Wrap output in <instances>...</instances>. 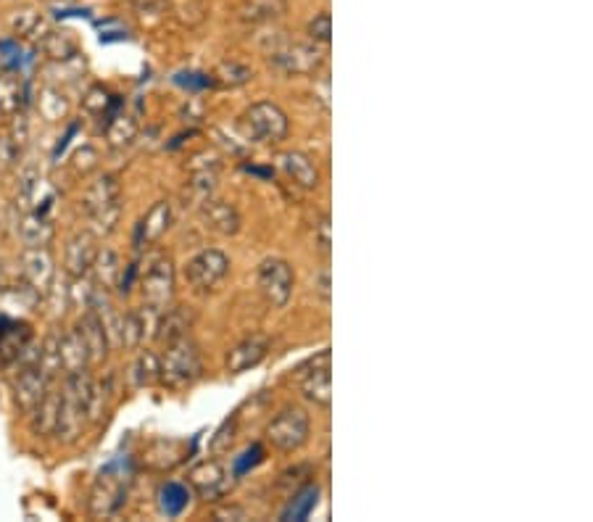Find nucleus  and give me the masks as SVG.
Masks as SVG:
<instances>
[{
  "label": "nucleus",
  "mask_w": 593,
  "mask_h": 522,
  "mask_svg": "<svg viewBox=\"0 0 593 522\" xmlns=\"http://www.w3.org/2000/svg\"><path fill=\"white\" fill-rule=\"evenodd\" d=\"M190 504V491L188 486H182V483H174L169 480L167 486L159 491V507L161 512L167 517H180Z\"/></svg>",
  "instance_id": "obj_33"
},
{
  "label": "nucleus",
  "mask_w": 593,
  "mask_h": 522,
  "mask_svg": "<svg viewBox=\"0 0 593 522\" xmlns=\"http://www.w3.org/2000/svg\"><path fill=\"white\" fill-rule=\"evenodd\" d=\"M269 354V338L267 335H251V338H243L238 346H232L227 351L225 367L230 375H240V372H248L259 367Z\"/></svg>",
  "instance_id": "obj_16"
},
{
  "label": "nucleus",
  "mask_w": 593,
  "mask_h": 522,
  "mask_svg": "<svg viewBox=\"0 0 593 522\" xmlns=\"http://www.w3.org/2000/svg\"><path fill=\"white\" fill-rule=\"evenodd\" d=\"M43 293L35 290L29 283H16V285H3L0 288V306L8 312H35L40 306Z\"/></svg>",
  "instance_id": "obj_27"
},
{
  "label": "nucleus",
  "mask_w": 593,
  "mask_h": 522,
  "mask_svg": "<svg viewBox=\"0 0 593 522\" xmlns=\"http://www.w3.org/2000/svg\"><path fill=\"white\" fill-rule=\"evenodd\" d=\"M285 11H288L285 0H246V3H243V8H240L243 19H248V22H256V24L277 22V19H280Z\"/></svg>",
  "instance_id": "obj_31"
},
{
  "label": "nucleus",
  "mask_w": 593,
  "mask_h": 522,
  "mask_svg": "<svg viewBox=\"0 0 593 522\" xmlns=\"http://www.w3.org/2000/svg\"><path fill=\"white\" fill-rule=\"evenodd\" d=\"M277 161H280V169L288 174L290 180L296 182L298 188L314 190L319 185V167L314 164L311 156H306V153L285 151L280 153V159Z\"/></svg>",
  "instance_id": "obj_22"
},
{
  "label": "nucleus",
  "mask_w": 593,
  "mask_h": 522,
  "mask_svg": "<svg viewBox=\"0 0 593 522\" xmlns=\"http://www.w3.org/2000/svg\"><path fill=\"white\" fill-rule=\"evenodd\" d=\"M145 341L143 314L140 309H130L122 314V327H119V346L122 348H138Z\"/></svg>",
  "instance_id": "obj_36"
},
{
  "label": "nucleus",
  "mask_w": 593,
  "mask_h": 522,
  "mask_svg": "<svg viewBox=\"0 0 593 522\" xmlns=\"http://www.w3.org/2000/svg\"><path fill=\"white\" fill-rule=\"evenodd\" d=\"M43 53L51 61H64V58L74 56V53H80V45L72 37V32H66V29H51V32H45L43 43H40Z\"/></svg>",
  "instance_id": "obj_30"
},
{
  "label": "nucleus",
  "mask_w": 593,
  "mask_h": 522,
  "mask_svg": "<svg viewBox=\"0 0 593 522\" xmlns=\"http://www.w3.org/2000/svg\"><path fill=\"white\" fill-rule=\"evenodd\" d=\"M214 190H217V172L214 169H201L190 177L188 182V196L201 206L206 198L214 196Z\"/></svg>",
  "instance_id": "obj_39"
},
{
  "label": "nucleus",
  "mask_w": 593,
  "mask_h": 522,
  "mask_svg": "<svg viewBox=\"0 0 593 522\" xmlns=\"http://www.w3.org/2000/svg\"><path fill=\"white\" fill-rule=\"evenodd\" d=\"M203 375V356L201 348L193 338H180V341L169 343L164 356H161V375L159 383H164L172 391H182L196 383Z\"/></svg>",
  "instance_id": "obj_3"
},
{
  "label": "nucleus",
  "mask_w": 593,
  "mask_h": 522,
  "mask_svg": "<svg viewBox=\"0 0 593 522\" xmlns=\"http://www.w3.org/2000/svg\"><path fill=\"white\" fill-rule=\"evenodd\" d=\"M93 372L90 367L80 372H66L61 383V404H58L56 438L64 443L80 441V435L90 425L87 420V406H90V391H93Z\"/></svg>",
  "instance_id": "obj_1"
},
{
  "label": "nucleus",
  "mask_w": 593,
  "mask_h": 522,
  "mask_svg": "<svg viewBox=\"0 0 593 522\" xmlns=\"http://www.w3.org/2000/svg\"><path fill=\"white\" fill-rule=\"evenodd\" d=\"M201 219L203 225L209 227L211 232L217 235H225V238H232L238 235L240 227H243V219H240V211L232 206L230 201H219V198H206L201 203Z\"/></svg>",
  "instance_id": "obj_17"
},
{
  "label": "nucleus",
  "mask_w": 593,
  "mask_h": 522,
  "mask_svg": "<svg viewBox=\"0 0 593 522\" xmlns=\"http://www.w3.org/2000/svg\"><path fill=\"white\" fill-rule=\"evenodd\" d=\"M190 327H193V314L185 312L182 306L164 309L159 314L156 330H153V341L161 343V346H169V343L180 341V338H188Z\"/></svg>",
  "instance_id": "obj_20"
},
{
  "label": "nucleus",
  "mask_w": 593,
  "mask_h": 522,
  "mask_svg": "<svg viewBox=\"0 0 593 522\" xmlns=\"http://www.w3.org/2000/svg\"><path fill=\"white\" fill-rule=\"evenodd\" d=\"M172 203L169 201H156L148 209L143 219L138 222V230H135V246H153L159 243L164 235L172 227Z\"/></svg>",
  "instance_id": "obj_18"
},
{
  "label": "nucleus",
  "mask_w": 593,
  "mask_h": 522,
  "mask_svg": "<svg viewBox=\"0 0 593 522\" xmlns=\"http://www.w3.org/2000/svg\"><path fill=\"white\" fill-rule=\"evenodd\" d=\"M269 64L277 66L285 74H314L319 66L325 64V53L322 45L304 43V40H288V37H277L272 48H269Z\"/></svg>",
  "instance_id": "obj_5"
},
{
  "label": "nucleus",
  "mask_w": 593,
  "mask_h": 522,
  "mask_svg": "<svg viewBox=\"0 0 593 522\" xmlns=\"http://www.w3.org/2000/svg\"><path fill=\"white\" fill-rule=\"evenodd\" d=\"M19 267H22L24 283L40 290L43 296L56 280V261H53L48 248H24L22 256H19Z\"/></svg>",
  "instance_id": "obj_13"
},
{
  "label": "nucleus",
  "mask_w": 593,
  "mask_h": 522,
  "mask_svg": "<svg viewBox=\"0 0 593 522\" xmlns=\"http://www.w3.org/2000/svg\"><path fill=\"white\" fill-rule=\"evenodd\" d=\"M232 441H235V420H227L222 428H219L217 438L211 441V451L214 454H225V451H230Z\"/></svg>",
  "instance_id": "obj_45"
},
{
  "label": "nucleus",
  "mask_w": 593,
  "mask_h": 522,
  "mask_svg": "<svg viewBox=\"0 0 593 522\" xmlns=\"http://www.w3.org/2000/svg\"><path fill=\"white\" fill-rule=\"evenodd\" d=\"M240 124H243V132H246L248 140H256V143L264 145L283 143L290 132L288 114L272 101L254 103V106L243 114V122Z\"/></svg>",
  "instance_id": "obj_6"
},
{
  "label": "nucleus",
  "mask_w": 593,
  "mask_h": 522,
  "mask_svg": "<svg viewBox=\"0 0 593 522\" xmlns=\"http://www.w3.org/2000/svg\"><path fill=\"white\" fill-rule=\"evenodd\" d=\"M82 211L90 219V232L111 235L122 219V185L116 174H103L85 190Z\"/></svg>",
  "instance_id": "obj_2"
},
{
  "label": "nucleus",
  "mask_w": 593,
  "mask_h": 522,
  "mask_svg": "<svg viewBox=\"0 0 593 522\" xmlns=\"http://www.w3.org/2000/svg\"><path fill=\"white\" fill-rule=\"evenodd\" d=\"M311 290L317 293L322 301H330V267H322L311 280Z\"/></svg>",
  "instance_id": "obj_46"
},
{
  "label": "nucleus",
  "mask_w": 593,
  "mask_h": 522,
  "mask_svg": "<svg viewBox=\"0 0 593 522\" xmlns=\"http://www.w3.org/2000/svg\"><path fill=\"white\" fill-rule=\"evenodd\" d=\"M0 227H3V214H0Z\"/></svg>",
  "instance_id": "obj_50"
},
{
  "label": "nucleus",
  "mask_w": 593,
  "mask_h": 522,
  "mask_svg": "<svg viewBox=\"0 0 593 522\" xmlns=\"http://www.w3.org/2000/svg\"><path fill=\"white\" fill-rule=\"evenodd\" d=\"M214 77L219 80V85L243 87L254 80V72H251L246 64H240V61H222V64L217 66Z\"/></svg>",
  "instance_id": "obj_38"
},
{
  "label": "nucleus",
  "mask_w": 593,
  "mask_h": 522,
  "mask_svg": "<svg viewBox=\"0 0 593 522\" xmlns=\"http://www.w3.org/2000/svg\"><path fill=\"white\" fill-rule=\"evenodd\" d=\"M58 404H61V391L58 388H48L45 396L37 401V406L29 412V425H32V433L35 435H48L56 433V422H58Z\"/></svg>",
  "instance_id": "obj_24"
},
{
  "label": "nucleus",
  "mask_w": 593,
  "mask_h": 522,
  "mask_svg": "<svg viewBox=\"0 0 593 522\" xmlns=\"http://www.w3.org/2000/svg\"><path fill=\"white\" fill-rule=\"evenodd\" d=\"M306 32H309L311 43L327 45L330 43V37H333V16L327 14V11H319V14L309 22Z\"/></svg>",
  "instance_id": "obj_40"
},
{
  "label": "nucleus",
  "mask_w": 593,
  "mask_h": 522,
  "mask_svg": "<svg viewBox=\"0 0 593 522\" xmlns=\"http://www.w3.org/2000/svg\"><path fill=\"white\" fill-rule=\"evenodd\" d=\"M140 124L138 119L132 114H114L109 119V127H106V138L114 148H124V145H130L132 140L138 138Z\"/></svg>",
  "instance_id": "obj_32"
},
{
  "label": "nucleus",
  "mask_w": 593,
  "mask_h": 522,
  "mask_svg": "<svg viewBox=\"0 0 593 522\" xmlns=\"http://www.w3.org/2000/svg\"><path fill=\"white\" fill-rule=\"evenodd\" d=\"M72 167L77 174H90L93 169H98V151H95L93 145H82V148H77L72 156Z\"/></svg>",
  "instance_id": "obj_42"
},
{
  "label": "nucleus",
  "mask_w": 593,
  "mask_h": 522,
  "mask_svg": "<svg viewBox=\"0 0 593 522\" xmlns=\"http://www.w3.org/2000/svg\"><path fill=\"white\" fill-rule=\"evenodd\" d=\"M311 420L301 406H285L275 420L267 425V441L283 454L301 451L309 443Z\"/></svg>",
  "instance_id": "obj_8"
},
{
  "label": "nucleus",
  "mask_w": 593,
  "mask_h": 522,
  "mask_svg": "<svg viewBox=\"0 0 593 522\" xmlns=\"http://www.w3.org/2000/svg\"><path fill=\"white\" fill-rule=\"evenodd\" d=\"M11 29L16 37H37V32H45L43 14L37 8H22L11 16Z\"/></svg>",
  "instance_id": "obj_37"
},
{
  "label": "nucleus",
  "mask_w": 593,
  "mask_h": 522,
  "mask_svg": "<svg viewBox=\"0 0 593 522\" xmlns=\"http://www.w3.org/2000/svg\"><path fill=\"white\" fill-rule=\"evenodd\" d=\"M122 256L116 254L114 248L103 246L98 248V254H95V261H93V277H95V285L98 288H116V280H119V275H122Z\"/></svg>",
  "instance_id": "obj_28"
},
{
  "label": "nucleus",
  "mask_w": 593,
  "mask_h": 522,
  "mask_svg": "<svg viewBox=\"0 0 593 522\" xmlns=\"http://www.w3.org/2000/svg\"><path fill=\"white\" fill-rule=\"evenodd\" d=\"M261 462H264V446H261V443H254L251 449H246L238 459H235V464H232V475L240 478V475H246L248 470H254L256 464Z\"/></svg>",
  "instance_id": "obj_41"
},
{
  "label": "nucleus",
  "mask_w": 593,
  "mask_h": 522,
  "mask_svg": "<svg viewBox=\"0 0 593 522\" xmlns=\"http://www.w3.org/2000/svg\"><path fill=\"white\" fill-rule=\"evenodd\" d=\"M53 380L43 372L40 364H27V367H19V375L14 380V393H16V404L22 412H32L37 406V401L43 399L45 391L51 388Z\"/></svg>",
  "instance_id": "obj_15"
},
{
  "label": "nucleus",
  "mask_w": 593,
  "mask_h": 522,
  "mask_svg": "<svg viewBox=\"0 0 593 522\" xmlns=\"http://www.w3.org/2000/svg\"><path fill=\"white\" fill-rule=\"evenodd\" d=\"M298 383L306 399L314 406L330 409L333 404V356L330 351H319L304 367H298Z\"/></svg>",
  "instance_id": "obj_10"
},
{
  "label": "nucleus",
  "mask_w": 593,
  "mask_h": 522,
  "mask_svg": "<svg viewBox=\"0 0 593 522\" xmlns=\"http://www.w3.org/2000/svg\"><path fill=\"white\" fill-rule=\"evenodd\" d=\"M27 85L19 72H0V119H14L24 106Z\"/></svg>",
  "instance_id": "obj_25"
},
{
  "label": "nucleus",
  "mask_w": 593,
  "mask_h": 522,
  "mask_svg": "<svg viewBox=\"0 0 593 522\" xmlns=\"http://www.w3.org/2000/svg\"><path fill=\"white\" fill-rule=\"evenodd\" d=\"M77 327H80L82 338H85L87 351H90V359H93V364L106 362L111 343H109V335H106V330H103L101 317H98L93 309H87V312H82V319L77 322Z\"/></svg>",
  "instance_id": "obj_23"
},
{
  "label": "nucleus",
  "mask_w": 593,
  "mask_h": 522,
  "mask_svg": "<svg viewBox=\"0 0 593 522\" xmlns=\"http://www.w3.org/2000/svg\"><path fill=\"white\" fill-rule=\"evenodd\" d=\"M182 275H185L190 288L198 290V293L217 290L225 283V277L230 275V256L219 248H203L193 259H188Z\"/></svg>",
  "instance_id": "obj_9"
},
{
  "label": "nucleus",
  "mask_w": 593,
  "mask_h": 522,
  "mask_svg": "<svg viewBox=\"0 0 593 522\" xmlns=\"http://www.w3.org/2000/svg\"><path fill=\"white\" fill-rule=\"evenodd\" d=\"M95 254H98V235L95 232H77L66 240L64 269L69 277H85L93 269Z\"/></svg>",
  "instance_id": "obj_14"
},
{
  "label": "nucleus",
  "mask_w": 593,
  "mask_h": 522,
  "mask_svg": "<svg viewBox=\"0 0 593 522\" xmlns=\"http://www.w3.org/2000/svg\"><path fill=\"white\" fill-rule=\"evenodd\" d=\"M256 280H259L261 296L272 309H285L290 304V296H293V288H296V272H293L288 261L269 256V259L261 261Z\"/></svg>",
  "instance_id": "obj_11"
},
{
  "label": "nucleus",
  "mask_w": 593,
  "mask_h": 522,
  "mask_svg": "<svg viewBox=\"0 0 593 522\" xmlns=\"http://www.w3.org/2000/svg\"><path fill=\"white\" fill-rule=\"evenodd\" d=\"M69 109H72V103L66 98L64 87L51 85V82L40 87V93H37V111H40L45 122H64L66 116H69Z\"/></svg>",
  "instance_id": "obj_26"
},
{
  "label": "nucleus",
  "mask_w": 593,
  "mask_h": 522,
  "mask_svg": "<svg viewBox=\"0 0 593 522\" xmlns=\"http://www.w3.org/2000/svg\"><path fill=\"white\" fill-rule=\"evenodd\" d=\"M6 285V277H3V264H0V288Z\"/></svg>",
  "instance_id": "obj_48"
},
{
  "label": "nucleus",
  "mask_w": 593,
  "mask_h": 522,
  "mask_svg": "<svg viewBox=\"0 0 593 522\" xmlns=\"http://www.w3.org/2000/svg\"><path fill=\"white\" fill-rule=\"evenodd\" d=\"M140 3H156V0H140Z\"/></svg>",
  "instance_id": "obj_49"
},
{
  "label": "nucleus",
  "mask_w": 593,
  "mask_h": 522,
  "mask_svg": "<svg viewBox=\"0 0 593 522\" xmlns=\"http://www.w3.org/2000/svg\"><path fill=\"white\" fill-rule=\"evenodd\" d=\"M317 501H319V486L317 483H309V486L301 488V491L290 499V504L283 512V520H306V517L314 512V507H317Z\"/></svg>",
  "instance_id": "obj_34"
},
{
  "label": "nucleus",
  "mask_w": 593,
  "mask_h": 522,
  "mask_svg": "<svg viewBox=\"0 0 593 522\" xmlns=\"http://www.w3.org/2000/svg\"><path fill=\"white\" fill-rule=\"evenodd\" d=\"M214 520H248V512L238 504H232V507H219L214 512Z\"/></svg>",
  "instance_id": "obj_47"
},
{
  "label": "nucleus",
  "mask_w": 593,
  "mask_h": 522,
  "mask_svg": "<svg viewBox=\"0 0 593 522\" xmlns=\"http://www.w3.org/2000/svg\"><path fill=\"white\" fill-rule=\"evenodd\" d=\"M19 238H22L24 248H48L56 238L51 217L35 209L24 211L22 222H19Z\"/></svg>",
  "instance_id": "obj_21"
},
{
  "label": "nucleus",
  "mask_w": 593,
  "mask_h": 522,
  "mask_svg": "<svg viewBox=\"0 0 593 522\" xmlns=\"http://www.w3.org/2000/svg\"><path fill=\"white\" fill-rule=\"evenodd\" d=\"M161 375V356L151 348H145L135 356V362L130 364V385L132 388H151L159 383Z\"/></svg>",
  "instance_id": "obj_29"
},
{
  "label": "nucleus",
  "mask_w": 593,
  "mask_h": 522,
  "mask_svg": "<svg viewBox=\"0 0 593 522\" xmlns=\"http://www.w3.org/2000/svg\"><path fill=\"white\" fill-rule=\"evenodd\" d=\"M82 109L90 116H114L116 109H119V98H114L106 87L95 85L90 87L85 93V98H82Z\"/></svg>",
  "instance_id": "obj_35"
},
{
  "label": "nucleus",
  "mask_w": 593,
  "mask_h": 522,
  "mask_svg": "<svg viewBox=\"0 0 593 522\" xmlns=\"http://www.w3.org/2000/svg\"><path fill=\"white\" fill-rule=\"evenodd\" d=\"M58 354H61V372H80L93 367V359H90V351H87V343L82 338L80 327L74 325L72 330H66L58 338Z\"/></svg>",
  "instance_id": "obj_19"
},
{
  "label": "nucleus",
  "mask_w": 593,
  "mask_h": 522,
  "mask_svg": "<svg viewBox=\"0 0 593 522\" xmlns=\"http://www.w3.org/2000/svg\"><path fill=\"white\" fill-rule=\"evenodd\" d=\"M188 483L196 491L198 499L206 501V504H217L232 491L235 475L219 459H203L190 470Z\"/></svg>",
  "instance_id": "obj_12"
},
{
  "label": "nucleus",
  "mask_w": 593,
  "mask_h": 522,
  "mask_svg": "<svg viewBox=\"0 0 593 522\" xmlns=\"http://www.w3.org/2000/svg\"><path fill=\"white\" fill-rule=\"evenodd\" d=\"M19 156H22V151L16 148L11 135H8V132H0V174L14 167L16 161H19Z\"/></svg>",
  "instance_id": "obj_44"
},
{
  "label": "nucleus",
  "mask_w": 593,
  "mask_h": 522,
  "mask_svg": "<svg viewBox=\"0 0 593 522\" xmlns=\"http://www.w3.org/2000/svg\"><path fill=\"white\" fill-rule=\"evenodd\" d=\"M127 493H130V475L124 470H119L116 464H109V467L98 475L93 491H90V501H87L90 515L103 517V520L119 515V509H122L124 501H127Z\"/></svg>",
  "instance_id": "obj_7"
},
{
  "label": "nucleus",
  "mask_w": 593,
  "mask_h": 522,
  "mask_svg": "<svg viewBox=\"0 0 593 522\" xmlns=\"http://www.w3.org/2000/svg\"><path fill=\"white\" fill-rule=\"evenodd\" d=\"M314 246L322 256H330V246H333V227H330V217L322 214L319 222L314 225Z\"/></svg>",
  "instance_id": "obj_43"
},
{
  "label": "nucleus",
  "mask_w": 593,
  "mask_h": 522,
  "mask_svg": "<svg viewBox=\"0 0 593 522\" xmlns=\"http://www.w3.org/2000/svg\"><path fill=\"white\" fill-rule=\"evenodd\" d=\"M174 285H177V269H174L172 256L153 254L138 269L140 296H143V304L153 309H167L172 304Z\"/></svg>",
  "instance_id": "obj_4"
}]
</instances>
